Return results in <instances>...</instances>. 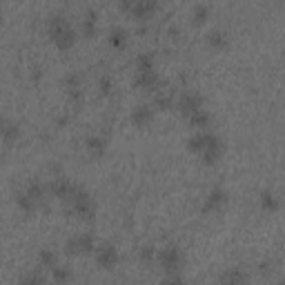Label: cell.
Masks as SVG:
<instances>
[{
	"label": "cell",
	"instance_id": "ac0fdd59",
	"mask_svg": "<svg viewBox=\"0 0 285 285\" xmlns=\"http://www.w3.org/2000/svg\"><path fill=\"white\" fill-rule=\"evenodd\" d=\"M0 134H3V138H5L7 143L16 141V138H18V125H14V123H7V125L0 129Z\"/></svg>",
	"mask_w": 285,
	"mask_h": 285
},
{
	"label": "cell",
	"instance_id": "d4e9b609",
	"mask_svg": "<svg viewBox=\"0 0 285 285\" xmlns=\"http://www.w3.org/2000/svg\"><path fill=\"white\" fill-rule=\"evenodd\" d=\"M261 203H263V207H265V210H276V201H274V196L272 194H263V199H261Z\"/></svg>",
	"mask_w": 285,
	"mask_h": 285
},
{
	"label": "cell",
	"instance_id": "7a4b0ae2",
	"mask_svg": "<svg viewBox=\"0 0 285 285\" xmlns=\"http://www.w3.org/2000/svg\"><path fill=\"white\" fill-rule=\"evenodd\" d=\"M201 105H203V98L199 94H194V91H185V94H180L178 101H176V107H178L185 116H189L192 112L201 110Z\"/></svg>",
	"mask_w": 285,
	"mask_h": 285
},
{
	"label": "cell",
	"instance_id": "8992f818",
	"mask_svg": "<svg viewBox=\"0 0 285 285\" xmlns=\"http://www.w3.org/2000/svg\"><path fill=\"white\" fill-rule=\"evenodd\" d=\"M152 118H154V112H152V107H149V105H138L136 110H134V114H132L134 125H138V127L149 125Z\"/></svg>",
	"mask_w": 285,
	"mask_h": 285
},
{
	"label": "cell",
	"instance_id": "277c9868",
	"mask_svg": "<svg viewBox=\"0 0 285 285\" xmlns=\"http://www.w3.org/2000/svg\"><path fill=\"white\" fill-rule=\"evenodd\" d=\"M96 261H98V265L101 267H114L116 265V261H118V252H116V247L114 245H101L96 250Z\"/></svg>",
	"mask_w": 285,
	"mask_h": 285
},
{
	"label": "cell",
	"instance_id": "484cf974",
	"mask_svg": "<svg viewBox=\"0 0 285 285\" xmlns=\"http://www.w3.org/2000/svg\"><path fill=\"white\" fill-rule=\"evenodd\" d=\"M65 85H67V89H78V85H80V78H78V76H67V78H65Z\"/></svg>",
	"mask_w": 285,
	"mask_h": 285
},
{
	"label": "cell",
	"instance_id": "ffe728a7",
	"mask_svg": "<svg viewBox=\"0 0 285 285\" xmlns=\"http://www.w3.org/2000/svg\"><path fill=\"white\" fill-rule=\"evenodd\" d=\"M138 71H149V69H154V58L149 54H141L138 56Z\"/></svg>",
	"mask_w": 285,
	"mask_h": 285
},
{
	"label": "cell",
	"instance_id": "d6986e66",
	"mask_svg": "<svg viewBox=\"0 0 285 285\" xmlns=\"http://www.w3.org/2000/svg\"><path fill=\"white\" fill-rule=\"evenodd\" d=\"M87 149H89L94 156H101V154L105 152V143H103L101 138H89V141H87Z\"/></svg>",
	"mask_w": 285,
	"mask_h": 285
},
{
	"label": "cell",
	"instance_id": "603a6c76",
	"mask_svg": "<svg viewBox=\"0 0 285 285\" xmlns=\"http://www.w3.org/2000/svg\"><path fill=\"white\" fill-rule=\"evenodd\" d=\"M82 29H85L87 36H94V32H96V18H94V14H87V20H85V25H82Z\"/></svg>",
	"mask_w": 285,
	"mask_h": 285
},
{
	"label": "cell",
	"instance_id": "5b68a950",
	"mask_svg": "<svg viewBox=\"0 0 285 285\" xmlns=\"http://www.w3.org/2000/svg\"><path fill=\"white\" fill-rule=\"evenodd\" d=\"M154 12H156V0H134V5H132V14L138 20L152 18Z\"/></svg>",
	"mask_w": 285,
	"mask_h": 285
},
{
	"label": "cell",
	"instance_id": "83f0119b",
	"mask_svg": "<svg viewBox=\"0 0 285 285\" xmlns=\"http://www.w3.org/2000/svg\"><path fill=\"white\" fill-rule=\"evenodd\" d=\"M54 278H56V281H67V278H69V272L63 269V267H58V269L54 267Z\"/></svg>",
	"mask_w": 285,
	"mask_h": 285
},
{
	"label": "cell",
	"instance_id": "ba28073f",
	"mask_svg": "<svg viewBox=\"0 0 285 285\" xmlns=\"http://www.w3.org/2000/svg\"><path fill=\"white\" fill-rule=\"evenodd\" d=\"M71 187H74V185H71L67 178H54V180H51V185H49V192H51L54 196H58V199L65 201L67 194L71 192Z\"/></svg>",
	"mask_w": 285,
	"mask_h": 285
},
{
	"label": "cell",
	"instance_id": "9c48e42d",
	"mask_svg": "<svg viewBox=\"0 0 285 285\" xmlns=\"http://www.w3.org/2000/svg\"><path fill=\"white\" fill-rule=\"evenodd\" d=\"M187 118H189V125H192V127H196V129H205V127H210V114L203 112V110L192 112Z\"/></svg>",
	"mask_w": 285,
	"mask_h": 285
},
{
	"label": "cell",
	"instance_id": "2e32d148",
	"mask_svg": "<svg viewBox=\"0 0 285 285\" xmlns=\"http://www.w3.org/2000/svg\"><path fill=\"white\" fill-rule=\"evenodd\" d=\"M110 43L114 45V47H123V45L127 43V32H125V29H112Z\"/></svg>",
	"mask_w": 285,
	"mask_h": 285
},
{
	"label": "cell",
	"instance_id": "7402d4cb",
	"mask_svg": "<svg viewBox=\"0 0 285 285\" xmlns=\"http://www.w3.org/2000/svg\"><path fill=\"white\" fill-rule=\"evenodd\" d=\"M225 43H227L225 34H221V32H212L210 34V45L212 47H225Z\"/></svg>",
	"mask_w": 285,
	"mask_h": 285
},
{
	"label": "cell",
	"instance_id": "cb8c5ba5",
	"mask_svg": "<svg viewBox=\"0 0 285 285\" xmlns=\"http://www.w3.org/2000/svg\"><path fill=\"white\" fill-rule=\"evenodd\" d=\"M40 261H43L45 267H54L56 265V254L49 252V250H45L43 254H40Z\"/></svg>",
	"mask_w": 285,
	"mask_h": 285
},
{
	"label": "cell",
	"instance_id": "f1b7e54d",
	"mask_svg": "<svg viewBox=\"0 0 285 285\" xmlns=\"http://www.w3.org/2000/svg\"><path fill=\"white\" fill-rule=\"evenodd\" d=\"M223 281H245V276H243V274H238V272H227L225 276H223Z\"/></svg>",
	"mask_w": 285,
	"mask_h": 285
},
{
	"label": "cell",
	"instance_id": "44dd1931",
	"mask_svg": "<svg viewBox=\"0 0 285 285\" xmlns=\"http://www.w3.org/2000/svg\"><path fill=\"white\" fill-rule=\"evenodd\" d=\"M18 205L23 207L25 212H34V210H36V203H34L32 199H29L27 192H25V194H18Z\"/></svg>",
	"mask_w": 285,
	"mask_h": 285
},
{
	"label": "cell",
	"instance_id": "7c38bea8",
	"mask_svg": "<svg viewBox=\"0 0 285 285\" xmlns=\"http://www.w3.org/2000/svg\"><path fill=\"white\" fill-rule=\"evenodd\" d=\"M74 38H76V36H74V29H71V27H67L63 34H58V36H56V38H51V40H54V43L58 45L60 49H69L71 45H74Z\"/></svg>",
	"mask_w": 285,
	"mask_h": 285
},
{
	"label": "cell",
	"instance_id": "6da1fadb",
	"mask_svg": "<svg viewBox=\"0 0 285 285\" xmlns=\"http://www.w3.org/2000/svg\"><path fill=\"white\" fill-rule=\"evenodd\" d=\"M158 261L165 272H178L180 265H183V254L176 250V247H165L158 254Z\"/></svg>",
	"mask_w": 285,
	"mask_h": 285
},
{
	"label": "cell",
	"instance_id": "3957f363",
	"mask_svg": "<svg viewBox=\"0 0 285 285\" xmlns=\"http://www.w3.org/2000/svg\"><path fill=\"white\" fill-rule=\"evenodd\" d=\"M89 250H94V238L89 234H80L67 241V252L69 254H85Z\"/></svg>",
	"mask_w": 285,
	"mask_h": 285
},
{
	"label": "cell",
	"instance_id": "f546056e",
	"mask_svg": "<svg viewBox=\"0 0 285 285\" xmlns=\"http://www.w3.org/2000/svg\"><path fill=\"white\" fill-rule=\"evenodd\" d=\"M110 89H112V80L103 76V78H101V91H103V94H110Z\"/></svg>",
	"mask_w": 285,
	"mask_h": 285
},
{
	"label": "cell",
	"instance_id": "30bf717a",
	"mask_svg": "<svg viewBox=\"0 0 285 285\" xmlns=\"http://www.w3.org/2000/svg\"><path fill=\"white\" fill-rule=\"evenodd\" d=\"M201 154H203V160H205V163H214V160L221 156V143H219V138H216V136L212 138V143L207 145V147H205Z\"/></svg>",
	"mask_w": 285,
	"mask_h": 285
},
{
	"label": "cell",
	"instance_id": "5bb4252c",
	"mask_svg": "<svg viewBox=\"0 0 285 285\" xmlns=\"http://www.w3.org/2000/svg\"><path fill=\"white\" fill-rule=\"evenodd\" d=\"M221 203H225V194H223L221 189H216V192H212L210 196H207V203H205V212H210V210H219Z\"/></svg>",
	"mask_w": 285,
	"mask_h": 285
},
{
	"label": "cell",
	"instance_id": "1f68e13d",
	"mask_svg": "<svg viewBox=\"0 0 285 285\" xmlns=\"http://www.w3.org/2000/svg\"><path fill=\"white\" fill-rule=\"evenodd\" d=\"M5 125H7V123H5V118H3V116H0V129H3Z\"/></svg>",
	"mask_w": 285,
	"mask_h": 285
},
{
	"label": "cell",
	"instance_id": "8fae6325",
	"mask_svg": "<svg viewBox=\"0 0 285 285\" xmlns=\"http://www.w3.org/2000/svg\"><path fill=\"white\" fill-rule=\"evenodd\" d=\"M67 27H69V23H67V20H65L63 16H54V18L49 20V25H47V29H49V36H51V38H56L58 34H63Z\"/></svg>",
	"mask_w": 285,
	"mask_h": 285
},
{
	"label": "cell",
	"instance_id": "52a82bcc",
	"mask_svg": "<svg viewBox=\"0 0 285 285\" xmlns=\"http://www.w3.org/2000/svg\"><path fill=\"white\" fill-rule=\"evenodd\" d=\"M136 85H138V87H143V89L154 91V89L158 87V76L154 74V69H149V71H138V76H136Z\"/></svg>",
	"mask_w": 285,
	"mask_h": 285
},
{
	"label": "cell",
	"instance_id": "e0dca14e",
	"mask_svg": "<svg viewBox=\"0 0 285 285\" xmlns=\"http://www.w3.org/2000/svg\"><path fill=\"white\" fill-rule=\"evenodd\" d=\"M156 107H160V110H169V107L174 105V96L167 94V91H160V94H156Z\"/></svg>",
	"mask_w": 285,
	"mask_h": 285
},
{
	"label": "cell",
	"instance_id": "4fadbf2b",
	"mask_svg": "<svg viewBox=\"0 0 285 285\" xmlns=\"http://www.w3.org/2000/svg\"><path fill=\"white\" fill-rule=\"evenodd\" d=\"M212 138H214L212 134H196V136L189 141V147L194 149V152H203L207 145L212 143Z\"/></svg>",
	"mask_w": 285,
	"mask_h": 285
},
{
	"label": "cell",
	"instance_id": "9a60e30c",
	"mask_svg": "<svg viewBox=\"0 0 285 285\" xmlns=\"http://www.w3.org/2000/svg\"><path fill=\"white\" fill-rule=\"evenodd\" d=\"M27 194H29V199L38 205V203H43V199H45V187L40 183H32L29 185V189H27Z\"/></svg>",
	"mask_w": 285,
	"mask_h": 285
},
{
	"label": "cell",
	"instance_id": "4dcf8cb0",
	"mask_svg": "<svg viewBox=\"0 0 285 285\" xmlns=\"http://www.w3.org/2000/svg\"><path fill=\"white\" fill-rule=\"evenodd\" d=\"M152 258H154V250H152V247H143L141 261H152Z\"/></svg>",
	"mask_w": 285,
	"mask_h": 285
},
{
	"label": "cell",
	"instance_id": "4316f807",
	"mask_svg": "<svg viewBox=\"0 0 285 285\" xmlns=\"http://www.w3.org/2000/svg\"><path fill=\"white\" fill-rule=\"evenodd\" d=\"M194 20H196V23H203V20H207V7H196L194 9Z\"/></svg>",
	"mask_w": 285,
	"mask_h": 285
}]
</instances>
